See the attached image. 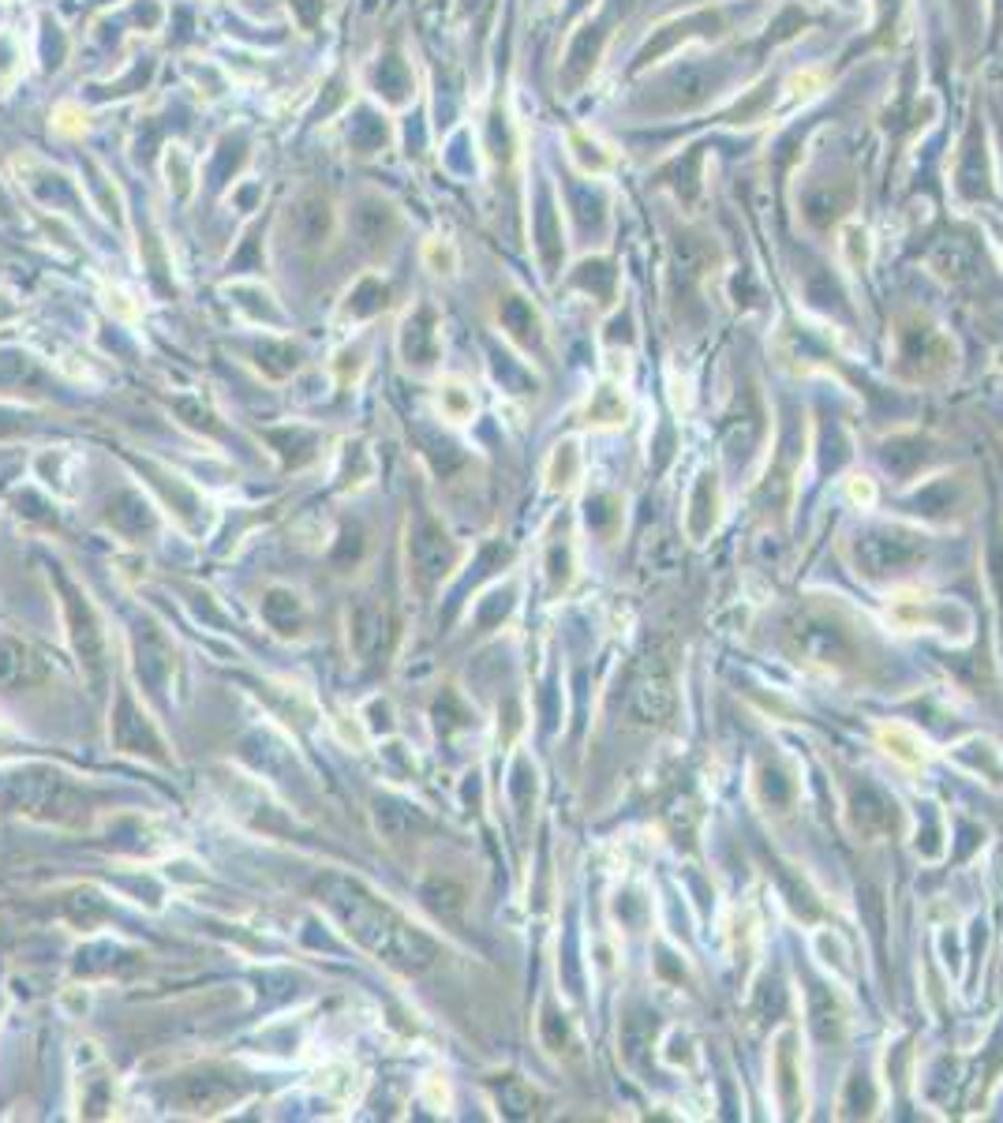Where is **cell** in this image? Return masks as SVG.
Wrapping results in <instances>:
<instances>
[{
    "instance_id": "6da1fadb",
    "label": "cell",
    "mask_w": 1003,
    "mask_h": 1123,
    "mask_svg": "<svg viewBox=\"0 0 1003 1123\" xmlns=\"http://www.w3.org/2000/svg\"><path fill=\"white\" fill-rule=\"evenodd\" d=\"M322 903L327 910L349 929L352 940L360 948H368L375 959L390 962L397 970H427L435 962V940H427L420 929L401 918L397 910H390L386 903H379L368 888H360L349 876H327L322 880Z\"/></svg>"
},
{
    "instance_id": "7a4b0ae2",
    "label": "cell",
    "mask_w": 1003,
    "mask_h": 1123,
    "mask_svg": "<svg viewBox=\"0 0 1003 1123\" xmlns=\"http://www.w3.org/2000/svg\"><path fill=\"white\" fill-rule=\"evenodd\" d=\"M959 368V344L926 311H907L891 327V374L907 387H937Z\"/></svg>"
},
{
    "instance_id": "3957f363",
    "label": "cell",
    "mask_w": 1003,
    "mask_h": 1123,
    "mask_svg": "<svg viewBox=\"0 0 1003 1123\" xmlns=\"http://www.w3.org/2000/svg\"><path fill=\"white\" fill-rule=\"evenodd\" d=\"M929 539L907 525H865L847 539V558L854 574L869 585L902 580L926 562Z\"/></svg>"
},
{
    "instance_id": "277c9868",
    "label": "cell",
    "mask_w": 1003,
    "mask_h": 1123,
    "mask_svg": "<svg viewBox=\"0 0 1003 1123\" xmlns=\"http://www.w3.org/2000/svg\"><path fill=\"white\" fill-rule=\"evenodd\" d=\"M790 645L802 656V663L828 674H861L865 645L847 618L835 610H805L790 626Z\"/></svg>"
},
{
    "instance_id": "5b68a950",
    "label": "cell",
    "mask_w": 1003,
    "mask_h": 1123,
    "mask_svg": "<svg viewBox=\"0 0 1003 1123\" xmlns=\"http://www.w3.org/2000/svg\"><path fill=\"white\" fill-rule=\"evenodd\" d=\"M0 797L8 810L27 813L34 821H53V824H75L86 813V797L75 791L64 775L53 767H27L0 783Z\"/></svg>"
},
{
    "instance_id": "8992f818",
    "label": "cell",
    "mask_w": 1003,
    "mask_h": 1123,
    "mask_svg": "<svg viewBox=\"0 0 1003 1123\" xmlns=\"http://www.w3.org/2000/svg\"><path fill=\"white\" fill-rule=\"evenodd\" d=\"M888 618L891 626L899 629H926V633H937L943 640H970L973 629V615L970 607L955 604V599H943V596H921V593H902L895 596L888 604Z\"/></svg>"
},
{
    "instance_id": "52a82bcc",
    "label": "cell",
    "mask_w": 1003,
    "mask_h": 1123,
    "mask_svg": "<svg viewBox=\"0 0 1003 1123\" xmlns=\"http://www.w3.org/2000/svg\"><path fill=\"white\" fill-rule=\"evenodd\" d=\"M772 1093L783 1116L794 1120L805 1112V1060L794 1027H783L772 1041Z\"/></svg>"
},
{
    "instance_id": "ba28073f",
    "label": "cell",
    "mask_w": 1003,
    "mask_h": 1123,
    "mask_svg": "<svg viewBox=\"0 0 1003 1123\" xmlns=\"http://www.w3.org/2000/svg\"><path fill=\"white\" fill-rule=\"evenodd\" d=\"M61 593H64L68 626H72L75 656H79V663H83V671H86V682L97 689V686H102V678H105V637H102V629H97V618H94L91 604H86V599L79 596L64 577H61Z\"/></svg>"
},
{
    "instance_id": "9c48e42d",
    "label": "cell",
    "mask_w": 1003,
    "mask_h": 1123,
    "mask_svg": "<svg viewBox=\"0 0 1003 1123\" xmlns=\"http://www.w3.org/2000/svg\"><path fill=\"white\" fill-rule=\"evenodd\" d=\"M409 558H412V569H416L420 585L431 588L457 566V547H454V539L442 532V525H435L431 517H420L409 539Z\"/></svg>"
},
{
    "instance_id": "30bf717a",
    "label": "cell",
    "mask_w": 1003,
    "mask_h": 1123,
    "mask_svg": "<svg viewBox=\"0 0 1003 1123\" xmlns=\"http://www.w3.org/2000/svg\"><path fill=\"white\" fill-rule=\"evenodd\" d=\"M720 521H723V484H720V472L701 468V472H696V480H693V487H690V495H685V514H682L685 536H690L693 544H704V539L712 536L715 528H720Z\"/></svg>"
},
{
    "instance_id": "8fae6325",
    "label": "cell",
    "mask_w": 1003,
    "mask_h": 1123,
    "mask_svg": "<svg viewBox=\"0 0 1003 1123\" xmlns=\"http://www.w3.org/2000/svg\"><path fill=\"white\" fill-rule=\"evenodd\" d=\"M847 824L865 843H877L895 827V802L880 786L858 783L847 797Z\"/></svg>"
},
{
    "instance_id": "7c38bea8",
    "label": "cell",
    "mask_w": 1003,
    "mask_h": 1123,
    "mask_svg": "<svg viewBox=\"0 0 1003 1123\" xmlns=\"http://www.w3.org/2000/svg\"><path fill=\"white\" fill-rule=\"evenodd\" d=\"M438 315L431 303H420L401 327V357L409 368H431L438 360Z\"/></svg>"
},
{
    "instance_id": "4fadbf2b",
    "label": "cell",
    "mask_w": 1003,
    "mask_h": 1123,
    "mask_svg": "<svg viewBox=\"0 0 1003 1123\" xmlns=\"http://www.w3.org/2000/svg\"><path fill=\"white\" fill-rule=\"evenodd\" d=\"M289 229H292V240H297L300 248H308V251L322 248V244L330 240V233H333L330 203L322 199L319 192L300 195V199L289 206Z\"/></svg>"
},
{
    "instance_id": "5bb4252c",
    "label": "cell",
    "mask_w": 1003,
    "mask_h": 1123,
    "mask_svg": "<svg viewBox=\"0 0 1003 1123\" xmlns=\"http://www.w3.org/2000/svg\"><path fill=\"white\" fill-rule=\"evenodd\" d=\"M349 640L356 648V656L363 663H379V656L386 652V640H390V615L386 607L375 604V599H363V604L352 610L349 618Z\"/></svg>"
},
{
    "instance_id": "9a60e30c",
    "label": "cell",
    "mask_w": 1003,
    "mask_h": 1123,
    "mask_svg": "<svg viewBox=\"0 0 1003 1123\" xmlns=\"http://www.w3.org/2000/svg\"><path fill=\"white\" fill-rule=\"evenodd\" d=\"M113 738H116V745H121L124 753H146V756H154V761H165L162 738L154 734V727L146 723V715L132 704V697H127V693H121V704H116Z\"/></svg>"
},
{
    "instance_id": "2e32d148",
    "label": "cell",
    "mask_w": 1003,
    "mask_h": 1123,
    "mask_svg": "<svg viewBox=\"0 0 1003 1123\" xmlns=\"http://www.w3.org/2000/svg\"><path fill=\"white\" fill-rule=\"evenodd\" d=\"M169 1098H173V1105L184 1112H218L229 1105V1101H236V1082L221 1079V1075H192V1079L176 1082L169 1090Z\"/></svg>"
},
{
    "instance_id": "e0dca14e",
    "label": "cell",
    "mask_w": 1003,
    "mask_h": 1123,
    "mask_svg": "<svg viewBox=\"0 0 1003 1123\" xmlns=\"http://www.w3.org/2000/svg\"><path fill=\"white\" fill-rule=\"evenodd\" d=\"M49 678L45 659L19 640H0V689H27Z\"/></svg>"
},
{
    "instance_id": "ac0fdd59",
    "label": "cell",
    "mask_w": 1003,
    "mask_h": 1123,
    "mask_svg": "<svg viewBox=\"0 0 1003 1123\" xmlns=\"http://www.w3.org/2000/svg\"><path fill=\"white\" fill-rule=\"evenodd\" d=\"M566 154H569V162L577 165V173L592 176V181L614 173V165H618V154L611 151V146L599 140V135L585 132V127H573V132L566 135Z\"/></svg>"
},
{
    "instance_id": "d6986e66",
    "label": "cell",
    "mask_w": 1003,
    "mask_h": 1123,
    "mask_svg": "<svg viewBox=\"0 0 1003 1123\" xmlns=\"http://www.w3.org/2000/svg\"><path fill=\"white\" fill-rule=\"evenodd\" d=\"M809 1030L824 1045H839L847 1038V1011L828 985H809Z\"/></svg>"
},
{
    "instance_id": "ffe728a7",
    "label": "cell",
    "mask_w": 1003,
    "mask_h": 1123,
    "mask_svg": "<svg viewBox=\"0 0 1003 1123\" xmlns=\"http://www.w3.org/2000/svg\"><path fill=\"white\" fill-rule=\"evenodd\" d=\"M877 742H880L883 753L902 767H926L929 756H932V745L907 723H880Z\"/></svg>"
},
{
    "instance_id": "44dd1931",
    "label": "cell",
    "mask_w": 1003,
    "mask_h": 1123,
    "mask_svg": "<svg viewBox=\"0 0 1003 1123\" xmlns=\"http://www.w3.org/2000/svg\"><path fill=\"white\" fill-rule=\"evenodd\" d=\"M948 756L962 772L978 775V780H985V783L1003 780V749L996 742H989V738H966V742H959Z\"/></svg>"
},
{
    "instance_id": "7402d4cb",
    "label": "cell",
    "mask_w": 1003,
    "mask_h": 1123,
    "mask_svg": "<svg viewBox=\"0 0 1003 1123\" xmlns=\"http://www.w3.org/2000/svg\"><path fill=\"white\" fill-rule=\"evenodd\" d=\"M753 797L761 802L764 813H786L798 797V783L794 775L779 764H761L753 775Z\"/></svg>"
},
{
    "instance_id": "603a6c76",
    "label": "cell",
    "mask_w": 1003,
    "mask_h": 1123,
    "mask_svg": "<svg viewBox=\"0 0 1003 1123\" xmlns=\"http://www.w3.org/2000/svg\"><path fill=\"white\" fill-rule=\"evenodd\" d=\"M585 420L592 423V427H618V423H625L629 420L625 382L622 379L599 382V387L592 390V398H588V405H585Z\"/></svg>"
},
{
    "instance_id": "cb8c5ba5",
    "label": "cell",
    "mask_w": 1003,
    "mask_h": 1123,
    "mask_svg": "<svg viewBox=\"0 0 1003 1123\" xmlns=\"http://www.w3.org/2000/svg\"><path fill=\"white\" fill-rule=\"evenodd\" d=\"M139 674L146 678V686H151L154 693H162V686L169 682V674H173V648L165 645V637L154 633V629H146L139 637Z\"/></svg>"
},
{
    "instance_id": "d4e9b609",
    "label": "cell",
    "mask_w": 1003,
    "mask_h": 1123,
    "mask_svg": "<svg viewBox=\"0 0 1003 1123\" xmlns=\"http://www.w3.org/2000/svg\"><path fill=\"white\" fill-rule=\"evenodd\" d=\"M674 712V689L663 674H652L637 686L633 693V715H641L644 723H663Z\"/></svg>"
},
{
    "instance_id": "484cf974",
    "label": "cell",
    "mask_w": 1003,
    "mask_h": 1123,
    "mask_svg": "<svg viewBox=\"0 0 1003 1123\" xmlns=\"http://www.w3.org/2000/svg\"><path fill=\"white\" fill-rule=\"evenodd\" d=\"M985 580H989V596L996 607V622L1003 626V509L992 514L989 539H985Z\"/></svg>"
},
{
    "instance_id": "4316f807",
    "label": "cell",
    "mask_w": 1003,
    "mask_h": 1123,
    "mask_svg": "<svg viewBox=\"0 0 1003 1123\" xmlns=\"http://www.w3.org/2000/svg\"><path fill=\"white\" fill-rule=\"evenodd\" d=\"M502 327H506V333L517 344H525V349H532V344L539 341V315L528 308L520 297L506 300V308H502Z\"/></svg>"
},
{
    "instance_id": "83f0119b",
    "label": "cell",
    "mask_w": 1003,
    "mask_h": 1123,
    "mask_svg": "<svg viewBox=\"0 0 1003 1123\" xmlns=\"http://www.w3.org/2000/svg\"><path fill=\"white\" fill-rule=\"evenodd\" d=\"M839 259L850 274H861L872 259V240L861 221H847L839 229Z\"/></svg>"
},
{
    "instance_id": "f1b7e54d",
    "label": "cell",
    "mask_w": 1003,
    "mask_h": 1123,
    "mask_svg": "<svg viewBox=\"0 0 1003 1123\" xmlns=\"http://www.w3.org/2000/svg\"><path fill=\"white\" fill-rule=\"evenodd\" d=\"M580 476V450L573 439L558 442L555 453H550V465H547V487L550 491H566L573 480Z\"/></svg>"
},
{
    "instance_id": "f546056e",
    "label": "cell",
    "mask_w": 1003,
    "mask_h": 1123,
    "mask_svg": "<svg viewBox=\"0 0 1003 1123\" xmlns=\"http://www.w3.org/2000/svg\"><path fill=\"white\" fill-rule=\"evenodd\" d=\"M110 521L121 532H127V536H135V532H143V528L154 525V517H151V509L143 506V498L139 495H127V491L110 502Z\"/></svg>"
},
{
    "instance_id": "4dcf8cb0",
    "label": "cell",
    "mask_w": 1003,
    "mask_h": 1123,
    "mask_svg": "<svg viewBox=\"0 0 1003 1123\" xmlns=\"http://www.w3.org/2000/svg\"><path fill=\"white\" fill-rule=\"evenodd\" d=\"M262 615H267V622L273 629L292 633V629L300 626V599L292 593H285V588H270L267 599H262Z\"/></svg>"
},
{
    "instance_id": "1f68e13d",
    "label": "cell",
    "mask_w": 1003,
    "mask_h": 1123,
    "mask_svg": "<svg viewBox=\"0 0 1003 1123\" xmlns=\"http://www.w3.org/2000/svg\"><path fill=\"white\" fill-rule=\"evenodd\" d=\"M839 1109H842V1116H872V1109H877V1090H872V1079L865 1075V1071L850 1075Z\"/></svg>"
},
{
    "instance_id": "d6a6232c",
    "label": "cell",
    "mask_w": 1003,
    "mask_h": 1123,
    "mask_svg": "<svg viewBox=\"0 0 1003 1123\" xmlns=\"http://www.w3.org/2000/svg\"><path fill=\"white\" fill-rule=\"evenodd\" d=\"M382 308H386V285L379 278H363L356 289L349 292V303H345V311L352 319H368V315H379Z\"/></svg>"
},
{
    "instance_id": "836d02e7",
    "label": "cell",
    "mask_w": 1003,
    "mask_h": 1123,
    "mask_svg": "<svg viewBox=\"0 0 1003 1123\" xmlns=\"http://www.w3.org/2000/svg\"><path fill=\"white\" fill-rule=\"evenodd\" d=\"M932 810H937V805H921L918 839H913V846H918V854L926 862H940L943 858V824Z\"/></svg>"
},
{
    "instance_id": "e575fe53",
    "label": "cell",
    "mask_w": 1003,
    "mask_h": 1123,
    "mask_svg": "<svg viewBox=\"0 0 1003 1123\" xmlns=\"http://www.w3.org/2000/svg\"><path fill=\"white\" fill-rule=\"evenodd\" d=\"M165 176H169V192L176 195V199H188L195 162L184 154V146H169V154H165Z\"/></svg>"
},
{
    "instance_id": "d590c367",
    "label": "cell",
    "mask_w": 1003,
    "mask_h": 1123,
    "mask_svg": "<svg viewBox=\"0 0 1003 1123\" xmlns=\"http://www.w3.org/2000/svg\"><path fill=\"white\" fill-rule=\"evenodd\" d=\"M918 502L926 506V514H951V509H959L962 506V498H959V487L951 484V480H932V484L921 491Z\"/></svg>"
},
{
    "instance_id": "8d00e7d4",
    "label": "cell",
    "mask_w": 1003,
    "mask_h": 1123,
    "mask_svg": "<svg viewBox=\"0 0 1003 1123\" xmlns=\"http://www.w3.org/2000/svg\"><path fill=\"white\" fill-rule=\"evenodd\" d=\"M386 225H393V214H390V206H382V203H363L360 210H356V229L360 236L368 244H379L382 240V233H386Z\"/></svg>"
},
{
    "instance_id": "74e56055",
    "label": "cell",
    "mask_w": 1003,
    "mask_h": 1123,
    "mask_svg": "<svg viewBox=\"0 0 1003 1123\" xmlns=\"http://www.w3.org/2000/svg\"><path fill=\"white\" fill-rule=\"evenodd\" d=\"M618 509H622V502H618L614 495H596V498H588V509H585V517H588V528L599 532V536H607L614 525H618Z\"/></svg>"
},
{
    "instance_id": "f35d334b",
    "label": "cell",
    "mask_w": 1003,
    "mask_h": 1123,
    "mask_svg": "<svg viewBox=\"0 0 1003 1123\" xmlns=\"http://www.w3.org/2000/svg\"><path fill=\"white\" fill-rule=\"evenodd\" d=\"M259 368L273 374V379H281V374H289L292 368H297V349L292 344H281V341H267L259 349Z\"/></svg>"
},
{
    "instance_id": "ab89813d",
    "label": "cell",
    "mask_w": 1003,
    "mask_h": 1123,
    "mask_svg": "<svg viewBox=\"0 0 1003 1123\" xmlns=\"http://www.w3.org/2000/svg\"><path fill=\"white\" fill-rule=\"evenodd\" d=\"M438 409L446 412V420L461 423V420L472 416L476 401H472V393L461 387V382H446V387H442V393H438Z\"/></svg>"
},
{
    "instance_id": "60d3db41",
    "label": "cell",
    "mask_w": 1003,
    "mask_h": 1123,
    "mask_svg": "<svg viewBox=\"0 0 1003 1123\" xmlns=\"http://www.w3.org/2000/svg\"><path fill=\"white\" fill-rule=\"evenodd\" d=\"M498 1101H502V1109H506L509 1116H528V1112L536 1109V1093L528 1090L520 1079H506V1082H502Z\"/></svg>"
},
{
    "instance_id": "b9f144b4",
    "label": "cell",
    "mask_w": 1003,
    "mask_h": 1123,
    "mask_svg": "<svg viewBox=\"0 0 1003 1123\" xmlns=\"http://www.w3.org/2000/svg\"><path fill=\"white\" fill-rule=\"evenodd\" d=\"M824 91V75L820 72H798L786 83V102L790 105H798V102H809V97H816Z\"/></svg>"
},
{
    "instance_id": "7bdbcfd3",
    "label": "cell",
    "mask_w": 1003,
    "mask_h": 1123,
    "mask_svg": "<svg viewBox=\"0 0 1003 1123\" xmlns=\"http://www.w3.org/2000/svg\"><path fill=\"white\" fill-rule=\"evenodd\" d=\"M424 262H427L435 274H454V270H457V251H454V244H449V240H427Z\"/></svg>"
},
{
    "instance_id": "ee69618b",
    "label": "cell",
    "mask_w": 1003,
    "mask_h": 1123,
    "mask_svg": "<svg viewBox=\"0 0 1003 1123\" xmlns=\"http://www.w3.org/2000/svg\"><path fill=\"white\" fill-rule=\"evenodd\" d=\"M547 577H550V588H555V593H558V588H566L569 585V577H573V558H569V547L562 550V547H555V550H550V562H547Z\"/></svg>"
},
{
    "instance_id": "f6af8a7d",
    "label": "cell",
    "mask_w": 1003,
    "mask_h": 1123,
    "mask_svg": "<svg viewBox=\"0 0 1003 1123\" xmlns=\"http://www.w3.org/2000/svg\"><path fill=\"white\" fill-rule=\"evenodd\" d=\"M53 127H56V132H64V135H79L86 127V116H83V110H79V105H61V110H56V116H53Z\"/></svg>"
},
{
    "instance_id": "bcb514c9",
    "label": "cell",
    "mask_w": 1003,
    "mask_h": 1123,
    "mask_svg": "<svg viewBox=\"0 0 1003 1123\" xmlns=\"http://www.w3.org/2000/svg\"><path fill=\"white\" fill-rule=\"evenodd\" d=\"M850 498H854V502H858V506H865V509H869V506H872V502H877V487H872V484H869V480H865V476H854V480H850Z\"/></svg>"
},
{
    "instance_id": "7dc6e473",
    "label": "cell",
    "mask_w": 1003,
    "mask_h": 1123,
    "mask_svg": "<svg viewBox=\"0 0 1003 1123\" xmlns=\"http://www.w3.org/2000/svg\"><path fill=\"white\" fill-rule=\"evenodd\" d=\"M292 8L300 12L303 27H314V19L322 16V0H292Z\"/></svg>"
},
{
    "instance_id": "c3c4849f",
    "label": "cell",
    "mask_w": 1003,
    "mask_h": 1123,
    "mask_svg": "<svg viewBox=\"0 0 1003 1123\" xmlns=\"http://www.w3.org/2000/svg\"><path fill=\"white\" fill-rule=\"evenodd\" d=\"M989 233H992V248H996L1000 262H1003V225H1000V221H992V225H989Z\"/></svg>"
},
{
    "instance_id": "681fc988",
    "label": "cell",
    "mask_w": 1003,
    "mask_h": 1123,
    "mask_svg": "<svg viewBox=\"0 0 1003 1123\" xmlns=\"http://www.w3.org/2000/svg\"><path fill=\"white\" fill-rule=\"evenodd\" d=\"M8 210V195H4V187H0V214Z\"/></svg>"
},
{
    "instance_id": "f907efd6",
    "label": "cell",
    "mask_w": 1003,
    "mask_h": 1123,
    "mask_svg": "<svg viewBox=\"0 0 1003 1123\" xmlns=\"http://www.w3.org/2000/svg\"><path fill=\"white\" fill-rule=\"evenodd\" d=\"M996 368H1000V374H1003V352H1000V363H996Z\"/></svg>"
}]
</instances>
